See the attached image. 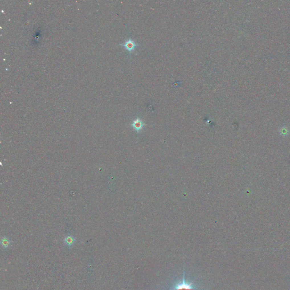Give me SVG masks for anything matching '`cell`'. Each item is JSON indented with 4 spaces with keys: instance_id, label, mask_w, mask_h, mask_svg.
<instances>
[{
    "instance_id": "5b68a950",
    "label": "cell",
    "mask_w": 290,
    "mask_h": 290,
    "mask_svg": "<svg viewBox=\"0 0 290 290\" xmlns=\"http://www.w3.org/2000/svg\"><path fill=\"white\" fill-rule=\"evenodd\" d=\"M10 244H11V242L10 240L7 238H6V236H4L3 237L1 240V246L3 247V248L4 249H7L10 245Z\"/></svg>"
},
{
    "instance_id": "277c9868",
    "label": "cell",
    "mask_w": 290,
    "mask_h": 290,
    "mask_svg": "<svg viewBox=\"0 0 290 290\" xmlns=\"http://www.w3.org/2000/svg\"><path fill=\"white\" fill-rule=\"evenodd\" d=\"M64 242L67 246L72 247L74 244V243L75 242V239L73 236L68 235L65 238V239L64 240Z\"/></svg>"
},
{
    "instance_id": "7a4b0ae2",
    "label": "cell",
    "mask_w": 290,
    "mask_h": 290,
    "mask_svg": "<svg viewBox=\"0 0 290 290\" xmlns=\"http://www.w3.org/2000/svg\"><path fill=\"white\" fill-rule=\"evenodd\" d=\"M121 46L124 47L129 52H132L138 45L133 40L129 38L127 39L124 43L121 44Z\"/></svg>"
},
{
    "instance_id": "3957f363",
    "label": "cell",
    "mask_w": 290,
    "mask_h": 290,
    "mask_svg": "<svg viewBox=\"0 0 290 290\" xmlns=\"http://www.w3.org/2000/svg\"><path fill=\"white\" fill-rule=\"evenodd\" d=\"M144 123L143 122V121L139 118L136 119L132 123V126H133V128L137 130V131H139L140 130L142 129V128H143L144 125Z\"/></svg>"
},
{
    "instance_id": "6da1fadb",
    "label": "cell",
    "mask_w": 290,
    "mask_h": 290,
    "mask_svg": "<svg viewBox=\"0 0 290 290\" xmlns=\"http://www.w3.org/2000/svg\"><path fill=\"white\" fill-rule=\"evenodd\" d=\"M192 285H193L192 282H191L189 283H187L185 281L184 273L183 281L180 283L177 284L173 288L171 289L168 290H201L194 288L192 286Z\"/></svg>"
}]
</instances>
